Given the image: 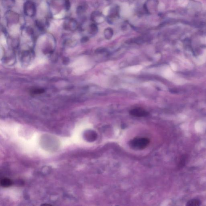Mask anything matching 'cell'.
<instances>
[{
	"instance_id": "cell-1",
	"label": "cell",
	"mask_w": 206,
	"mask_h": 206,
	"mask_svg": "<svg viewBox=\"0 0 206 206\" xmlns=\"http://www.w3.org/2000/svg\"><path fill=\"white\" fill-rule=\"evenodd\" d=\"M150 140L147 138L137 137L131 141L129 143L130 147L133 149L143 150L145 149L149 145Z\"/></svg>"
},
{
	"instance_id": "cell-2",
	"label": "cell",
	"mask_w": 206,
	"mask_h": 206,
	"mask_svg": "<svg viewBox=\"0 0 206 206\" xmlns=\"http://www.w3.org/2000/svg\"><path fill=\"white\" fill-rule=\"evenodd\" d=\"M130 113L131 115L133 116L138 117H146L149 115L148 112L141 108H136L133 109L130 111Z\"/></svg>"
},
{
	"instance_id": "cell-3",
	"label": "cell",
	"mask_w": 206,
	"mask_h": 206,
	"mask_svg": "<svg viewBox=\"0 0 206 206\" xmlns=\"http://www.w3.org/2000/svg\"><path fill=\"white\" fill-rule=\"evenodd\" d=\"M1 185L3 187H10L13 184V182L10 179L7 178H4L1 179Z\"/></svg>"
},
{
	"instance_id": "cell-4",
	"label": "cell",
	"mask_w": 206,
	"mask_h": 206,
	"mask_svg": "<svg viewBox=\"0 0 206 206\" xmlns=\"http://www.w3.org/2000/svg\"><path fill=\"white\" fill-rule=\"evenodd\" d=\"M201 202L198 199H192L189 200L187 202V205L188 206H197L200 205Z\"/></svg>"
},
{
	"instance_id": "cell-5",
	"label": "cell",
	"mask_w": 206,
	"mask_h": 206,
	"mask_svg": "<svg viewBox=\"0 0 206 206\" xmlns=\"http://www.w3.org/2000/svg\"><path fill=\"white\" fill-rule=\"evenodd\" d=\"M186 160H187V157L186 156H183L181 158L179 164H178V166H179V167H182L185 165L186 163Z\"/></svg>"
},
{
	"instance_id": "cell-6",
	"label": "cell",
	"mask_w": 206,
	"mask_h": 206,
	"mask_svg": "<svg viewBox=\"0 0 206 206\" xmlns=\"http://www.w3.org/2000/svg\"><path fill=\"white\" fill-rule=\"evenodd\" d=\"M178 5L181 6H186L188 5V2L187 0H178Z\"/></svg>"
},
{
	"instance_id": "cell-7",
	"label": "cell",
	"mask_w": 206,
	"mask_h": 206,
	"mask_svg": "<svg viewBox=\"0 0 206 206\" xmlns=\"http://www.w3.org/2000/svg\"><path fill=\"white\" fill-rule=\"evenodd\" d=\"M64 12H61L60 14H57V15H55V17L56 19H60L63 17L64 15H65Z\"/></svg>"
}]
</instances>
